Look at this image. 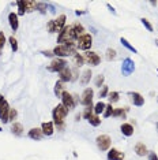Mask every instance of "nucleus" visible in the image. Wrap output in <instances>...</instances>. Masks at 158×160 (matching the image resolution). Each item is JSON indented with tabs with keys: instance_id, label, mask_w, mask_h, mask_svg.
Instances as JSON below:
<instances>
[{
	"instance_id": "nucleus-1",
	"label": "nucleus",
	"mask_w": 158,
	"mask_h": 160,
	"mask_svg": "<svg viewBox=\"0 0 158 160\" xmlns=\"http://www.w3.org/2000/svg\"><path fill=\"white\" fill-rule=\"evenodd\" d=\"M68 110L64 107L63 104H57L52 111V118H53V124L56 126V129L59 132H63L65 129V123H64V118L67 116Z\"/></svg>"
},
{
	"instance_id": "nucleus-2",
	"label": "nucleus",
	"mask_w": 158,
	"mask_h": 160,
	"mask_svg": "<svg viewBox=\"0 0 158 160\" xmlns=\"http://www.w3.org/2000/svg\"><path fill=\"white\" fill-rule=\"evenodd\" d=\"M65 19H67V17H65L64 14H61V15H59L56 19L49 21L48 22V30H49V33H59V32L65 26Z\"/></svg>"
},
{
	"instance_id": "nucleus-3",
	"label": "nucleus",
	"mask_w": 158,
	"mask_h": 160,
	"mask_svg": "<svg viewBox=\"0 0 158 160\" xmlns=\"http://www.w3.org/2000/svg\"><path fill=\"white\" fill-rule=\"evenodd\" d=\"M69 41H77V40H75V37H74V33H72V30H71V26H69V25L68 26L65 25V26L59 32L57 43L59 44H65V43H69Z\"/></svg>"
},
{
	"instance_id": "nucleus-4",
	"label": "nucleus",
	"mask_w": 158,
	"mask_h": 160,
	"mask_svg": "<svg viewBox=\"0 0 158 160\" xmlns=\"http://www.w3.org/2000/svg\"><path fill=\"white\" fill-rule=\"evenodd\" d=\"M53 53H55L57 57H61V59H64V57H68L71 55H75L77 53V49H72V48H69L67 45H64V44H57L55 48H53Z\"/></svg>"
},
{
	"instance_id": "nucleus-5",
	"label": "nucleus",
	"mask_w": 158,
	"mask_h": 160,
	"mask_svg": "<svg viewBox=\"0 0 158 160\" xmlns=\"http://www.w3.org/2000/svg\"><path fill=\"white\" fill-rule=\"evenodd\" d=\"M67 60L65 59H61V57H56V59H53L52 62H50V65L46 67V70L50 73H60L63 69H65L67 67Z\"/></svg>"
},
{
	"instance_id": "nucleus-6",
	"label": "nucleus",
	"mask_w": 158,
	"mask_h": 160,
	"mask_svg": "<svg viewBox=\"0 0 158 160\" xmlns=\"http://www.w3.org/2000/svg\"><path fill=\"white\" fill-rule=\"evenodd\" d=\"M91 45H93V37L87 33H85L82 37H79L77 41V47L82 51H86V52L91 48Z\"/></svg>"
},
{
	"instance_id": "nucleus-7",
	"label": "nucleus",
	"mask_w": 158,
	"mask_h": 160,
	"mask_svg": "<svg viewBox=\"0 0 158 160\" xmlns=\"http://www.w3.org/2000/svg\"><path fill=\"white\" fill-rule=\"evenodd\" d=\"M96 142H97V146L101 149V151H108L110 148V144H112V140L108 134H101L96 138Z\"/></svg>"
},
{
	"instance_id": "nucleus-8",
	"label": "nucleus",
	"mask_w": 158,
	"mask_h": 160,
	"mask_svg": "<svg viewBox=\"0 0 158 160\" xmlns=\"http://www.w3.org/2000/svg\"><path fill=\"white\" fill-rule=\"evenodd\" d=\"M135 71V63L132 59H129V57H125L124 60H123V65H121V73L124 77H128L131 75L132 73Z\"/></svg>"
},
{
	"instance_id": "nucleus-9",
	"label": "nucleus",
	"mask_w": 158,
	"mask_h": 160,
	"mask_svg": "<svg viewBox=\"0 0 158 160\" xmlns=\"http://www.w3.org/2000/svg\"><path fill=\"white\" fill-rule=\"evenodd\" d=\"M93 97H94V91L91 88H86L82 93V99L81 103L85 105V107H89V105H93Z\"/></svg>"
},
{
	"instance_id": "nucleus-10",
	"label": "nucleus",
	"mask_w": 158,
	"mask_h": 160,
	"mask_svg": "<svg viewBox=\"0 0 158 160\" xmlns=\"http://www.w3.org/2000/svg\"><path fill=\"white\" fill-rule=\"evenodd\" d=\"M85 62H87L90 66H98L101 63V57L97 52H93V51H87L85 53Z\"/></svg>"
},
{
	"instance_id": "nucleus-11",
	"label": "nucleus",
	"mask_w": 158,
	"mask_h": 160,
	"mask_svg": "<svg viewBox=\"0 0 158 160\" xmlns=\"http://www.w3.org/2000/svg\"><path fill=\"white\" fill-rule=\"evenodd\" d=\"M61 104L64 105L65 108L69 111V110H72V108L75 107V101H74V97H72V95L71 93H68L67 91H64L63 92V95H61Z\"/></svg>"
},
{
	"instance_id": "nucleus-12",
	"label": "nucleus",
	"mask_w": 158,
	"mask_h": 160,
	"mask_svg": "<svg viewBox=\"0 0 158 160\" xmlns=\"http://www.w3.org/2000/svg\"><path fill=\"white\" fill-rule=\"evenodd\" d=\"M71 30H72V33H74V37H75V40H77V41H78L79 37H82L85 34L83 25L79 23V22H74V23L71 25Z\"/></svg>"
},
{
	"instance_id": "nucleus-13",
	"label": "nucleus",
	"mask_w": 158,
	"mask_h": 160,
	"mask_svg": "<svg viewBox=\"0 0 158 160\" xmlns=\"http://www.w3.org/2000/svg\"><path fill=\"white\" fill-rule=\"evenodd\" d=\"M8 114H10V105L4 100V103L0 107V120L3 123H8Z\"/></svg>"
},
{
	"instance_id": "nucleus-14",
	"label": "nucleus",
	"mask_w": 158,
	"mask_h": 160,
	"mask_svg": "<svg viewBox=\"0 0 158 160\" xmlns=\"http://www.w3.org/2000/svg\"><path fill=\"white\" fill-rule=\"evenodd\" d=\"M128 95L131 96V101H132V104L134 105H136V107H142V105L144 104V97L140 93H138V92H129Z\"/></svg>"
},
{
	"instance_id": "nucleus-15",
	"label": "nucleus",
	"mask_w": 158,
	"mask_h": 160,
	"mask_svg": "<svg viewBox=\"0 0 158 160\" xmlns=\"http://www.w3.org/2000/svg\"><path fill=\"white\" fill-rule=\"evenodd\" d=\"M41 130H42V134L46 137H50L53 133H55V124L53 122H44L41 124Z\"/></svg>"
},
{
	"instance_id": "nucleus-16",
	"label": "nucleus",
	"mask_w": 158,
	"mask_h": 160,
	"mask_svg": "<svg viewBox=\"0 0 158 160\" xmlns=\"http://www.w3.org/2000/svg\"><path fill=\"white\" fill-rule=\"evenodd\" d=\"M59 75H60V81L64 84V82H69V81H72V71H71V69L67 66L65 69H63L59 73Z\"/></svg>"
},
{
	"instance_id": "nucleus-17",
	"label": "nucleus",
	"mask_w": 158,
	"mask_h": 160,
	"mask_svg": "<svg viewBox=\"0 0 158 160\" xmlns=\"http://www.w3.org/2000/svg\"><path fill=\"white\" fill-rule=\"evenodd\" d=\"M106 159L108 160H123L124 159V153L120 152L119 149H116V148H112L108 152V155H106Z\"/></svg>"
},
{
	"instance_id": "nucleus-18",
	"label": "nucleus",
	"mask_w": 158,
	"mask_h": 160,
	"mask_svg": "<svg viewBox=\"0 0 158 160\" xmlns=\"http://www.w3.org/2000/svg\"><path fill=\"white\" fill-rule=\"evenodd\" d=\"M8 23H10V27L12 29V32H17L18 27H19L18 14H15V12H10V14H8Z\"/></svg>"
},
{
	"instance_id": "nucleus-19",
	"label": "nucleus",
	"mask_w": 158,
	"mask_h": 160,
	"mask_svg": "<svg viewBox=\"0 0 158 160\" xmlns=\"http://www.w3.org/2000/svg\"><path fill=\"white\" fill-rule=\"evenodd\" d=\"M29 138H31V140H36V141H40L41 138H42V130L41 129H38V127H33V129H30L29 130Z\"/></svg>"
},
{
	"instance_id": "nucleus-20",
	"label": "nucleus",
	"mask_w": 158,
	"mask_h": 160,
	"mask_svg": "<svg viewBox=\"0 0 158 160\" xmlns=\"http://www.w3.org/2000/svg\"><path fill=\"white\" fill-rule=\"evenodd\" d=\"M134 151H135V153H136L138 156H140V158H142V156L148 155V151H147L146 145H144L143 142H136V144H135Z\"/></svg>"
},
{
	"instance_id": "nucleus-21",
	"label": "nucleus",
	"mask_w": 158,
	"mask_h": 160,
	"mask_svg": "<svg viewBox=\"0 0 158 160\" xmlns=\"http://www.w3.org/2000/svg\"><path fill=\"white\" fill-rule=\"evenodd\" d=\"M120 130H121L123 136H125V137H131L134 134V126L131 123H123Z\"/></svg>"
},
{
	"instance_id": "nucleus-22",
	"label": "nucleus",
	"mask_w": 158,
	"mask_h": 160,
	"mask_svg": "<svg viewBox=\"0 0 158 160\" xmlns=\"http://www.w3.org/2000/svg\"><path fill=\"white\" fill-rule=\"evenodd\" d=\"M91 75H93L91 70H90V69H86L83 73H82V77H81V84H82V85H87V84H90Z\"/></svg>"
},
{
	"instance_id": "nucleus-23",
	"label": "nucleus",
	"mask_w": 158,
	"mask_h": 160,
	"mask_svg": "<svg viewBox=\"0 0 158 160\" xmlns=\"http://www.w3.org/2000/svg\"><path fill=\"white\" fill-rule=\"evenodd\" d=\"M11 133L14 134V136H22V133H23V126H22V123L19 122H14L11 124Z\"/></svg>"
},
{
	"instance_id": "nucleus-24",
	"label": "nucleus",
	"mask_w": 158,
	"mask_h": 160,
	"mask_svg": "<svg viewBox=\"0 0 158 160\" xmlns=\"http://www.w3.org/2000/svg\"><path fill=\"white\" fill-rule=\"evenodd\" d=\"M127 112H128V108H127V107H124V108H115V111H113V115H112V116L125 119V115H127Z\"/></svg>"
},
{
	"instance_id": "nucleus-25",
	"label": "nucleus",
	"mask_w": 158,
	"mask_h": 160,
	"mask_svg": "<svg viewBox=\"0 0 158 160\" xmlns=\"http://www.w3.org/2000/svg\"><path fill=\"white\" fill-rule=\"evenodd\" d=\"M63 92H64V86H63V82L59 79V81L55 84V95H56V97H61Z\"/></svg>"
},
{
	"instance_id": "nucleus-26",
	"label": "nucleus",
	"mask_w": 158,
	"mask_h": 160,
	"mask_svg": "<svg viewBox=\"0 0 158 160\" xmlns=\"http://www.w3.org/2000/svg\"><path fill=\"white\" fill-rule=\"evenodd\" d=\"M105 107H106L105 103H102V101H98V103L94 105V115L104 114V111H105Z\"/></svg>"
},
{
	"instance_id": "nucleus-27",
	"label": "nucleus",
	"mask_w": 158,
	"mask_h": 160,
	"mask_svg": "<svg viewBox=\"0 0 158 160\" xmlns=\"http://www.w3.org/2000/svg\"><path fill=\"white\" fill-rule=\"evenodd\" d=\"M120 43L123 44V47H125V48H127L128 51H131V52H134V53H138V49H136V48H135L134 45H131V44H129V43H128L127 40H125L124 37H121V38H120Z\"/></svg>"
},
{
	"instance_id": "nucleus-28",
	"label": "nucleus",
	"mask_w": 158,
	"mask_h": 160,
	"mask_svg": "<svg viewBox=\"0 0 158 160\" xmlns=\"http://www.w3.org/2000/svg\"><path fill=\"white\" fill-rule=\"evenodd\" d=\"M74 63L77 67H82L85 65V57L81 55V53H75L74 55Z\"/></svg>"
},
{
	"instance_id": "nucleus-29",
	"label": "nucleus",
	"mask_w": 158,
	"mask_h": 160,
	"mask_svg": "<svg viewBox=\"0 0 158 160\" xmlns=\"http://www.w3.org/2000/svg\"><path fill=\"white\" fill-rule=\"evenodd\" d=\"M82 115H83L85 119L89 120V118H90V116H93V115H94V105H89V107H86Z\"/></svg>"
},
{
	"instance_id": "nucleus-30",
	"label": "nucleus",
	"mask_w": 158,
	"mask_h": 160,
	"mask_svg": "<svg viewBox=\"0 0 158 160\" xmlns=\"http://www.w3.org/2000/svg\"><path fill=\"white\" fill-rule=\"evenodd\" d=\"M108 99H109V104L117 103L119 99H120V93H119V92H109Z\"/></svg>"
},
{
	"instance_id": "nucleus-31",
	"label": "nucleus",
	"mask_w": 158,
	"mask_h": 160,
	"mask_svg": "<svg viewBox=\"0 0 158 160\" xmlns=\"http://www.w3.org/2000/svg\"><path fill=\"white\" fill-rule=\"evenodd\" d=\"M37 2H31V0H25V7H26V12H31L36 10Z\"/></svg>"
},
{
	"instance_id": "nucleus-32",
	"label": "nucleus",
	"mask_w": 158,
	"mask_h": 160,
	"mask_svg": "<svg viewBox=\"0 0 158 160\" xmlns=\"http://www.w3.org/2000/svg\"><path fill=\"white\" fill-rule=\"evenodd\" d=\"M116 56H117V52H116V49H113V48H108V49H106L105 57H106L108 60H115Z\"/></svg>"
},
{
	"instance_id": "nucleus-33",
	"label": "nucleus",
	"mask_w": 158,
	"mask_h": 160,
	"mask_svg": "<svg viewBox=\"0 0 158 160\" xmlns=\"http://www.w3.org/2000/svg\"><path fill=\"white\" fill-rule=\"evenodd\" d=\"M89 123L91 124V126H94V127L100 126L101 124V118L98 116V115H93V116L89 118Z\"/></svg>"
},
{
	"instance_id": "nucleus-34",
	"label": "nucleus",
	"mask_w": 158,
	"mask_h": 160,
	"mask_svg": "<svg viewBox=\"0 0 158 160\" xmlns=\"http://www.w3.org/2000/svg\"><path fill=\"white\" fill-rule=\"evenodd\" d=\"M46 8H48V3H42V2H37L36 10H38L41 14H46Z\"/></svg>"
},
{
	"instance_id": "nucleus-35",
	"label": "nucleus",
	"mask_w": 158,
	"mask_h": 160,
	"mask_svg": "<svg viewBox=\"0 0 158 160\" xmlns=\"http://www.w3.org/2000/svg\"><path fill=\"white\" fill-rule=\"evenodd\" d=\"M104 82H105V77H104L102 74L97 75L96 79H94V85L98 86V88H102V86H104Z\"/></svg>"
},
{
	"instance_id": "nucleus-36",
	"label": "nucleus",
	"mask_w": 158,
	"mask_h": 160,
	"mask_svg": "<svg viewBox=\"0 0 158 160\" xmlns=\"http://www.w3.org/2000/svg\"><path fill=\"white\" fill-rule=\"evenodd\" d=\"M113 111H115V108H113L112 104H106L105 107V111H104V118H109L113 115Z\"/></svg>"
},
{
	"instance_id": "nucleus-37",
	"label": "nucleus",
	"mask_w": 158,
	"mask_h": 160,
	"mask_svg": "<svg viewBox=\"0 0 158 160\" xmlns=\"http://www.w3.org/2000/svg\"><path fill=\"white\" fill-rule=\"evenodd\" d=\"M17 6H18V15H25V12H26V7H25V0H19V2H17Z\"/></svg>"
},
{
	"instance_id": "nucleus-38",
	"label": "nucleus",
	"mask_w": 158,
	"mask_h": 160,
	"mask_svg": "<svg viewBox=\"0 0 158 160\" xmlns=\"http://www.w3.org/2000/svg\"><path fill=\"white\" fill-rule=\"evenodd\" d=\"M8 43H10V45H11V49L14 51V52H17V51H18V41H17V38H15L14 36H11L10 38H8Z\"/></svg>"
},
{
	"instance_id": "nucleus-39",
	"label": "nucleus",
	"mask_w": 158,
	"mask_h": 160,
	"mask_svg": "<svg viewBox=\"0 0 158 160\" xmlns=\"http://www.w3.org/2000/svg\"><path fill=\"white\" fill-rule=\"evenodd\" d=\"M17 116H18V111L15 110V108H10V114H8V122L14 123V120L17 119Z\"/></svg>"
},
{
	"instance_id": "nucleus-40",
	"label": "nucleus",
	"mask_w": 158,
	"mask_h": 160,
	"mask_svg": "<svg viewBox=\"0 0 158 160\" xmlns=\"http://www.w3.org/2000/svg\"><path fill=\"white\" fill-rule=\"evenodd\" d=\"M108 95H109V88H108L106 85H104L102 88H101V91H100V97H101V99L108 97Z\"/></svg>"
},
{
	"instance_id": "nucleus-41",
	"label": "nucleus",
	"mask_w": 158,
	"mask_h": 160,
	"mask_svg": "<svg viewBox=\"0 0 158 160\" xmlns=\"http://www.w3.org/2000/svg\"><path fill=\"white\" fill-rule=\"evenodd\" d=\"M140 22H142V25H143V26L146 27L148 32H153V25H151L150 22H148L147 19H146V18H142V19H140Z\"/></svg>"
},
{
	"instance_id": "nucleus-42",
	"label": "nucleus",
	"mask_w": 158,
	"mask_h": 160,
	"mask_svg": "<svg viewBox=\"0 0 158 160\" xmlns=\"http://www.w3.org/2000/svg\"><path fill=\"white\" fill-rule=\"evenodd\" d=\"M4 44H6V36H4V33H3V32H0V51L3 49Z\"/></svg>"
},
{
	"instance_id": "nucleus-43",
	"label": "nucleus",
	"mask_w": 158,
	"mask_h": 160,
	"mask_svg": "<svg viewBox=\"0 0 158 160\" xmlns=\"http://www.w3.org/2000/svg\"><path fill=\"white\" fill-rule=\"evenodd\" d=\"M71 71H72V81H75V79L78 78V67H75V69H71Z\"/></svg>"
},
{
	"instance_id": "nucleus-44",
	"label": "nucleus",
	"mask_w": 158,
	"mask_h": 160,
	"mask_svg": "<svg viewBox=\"0 0 158 160\" xmlns=\"http://www.w3.org/2000/svg\"><path fill=\"white\" fill-rule=\"evenodd\" d=\"M148 160H158V156L156 152H148Z\"/></svg>"
},
{
	"instance_id": "nucleus-45",
	"label": "nucleus",
	"mask_w": 158,
	"mask_h": 160,
	"mask_svg": "<svg viewBox=\"0 0 158 160\" xmlns=\"http://www.w3.org/2000/svg\"><path fill=\"white\" fill-rule=\"evenodd\" d=\"M41 53H42L44 56H46V57H52L53 55H55V53H53V51H42Z\"/></svg>"
},
{
	"instance_id": "nucleus-46",
	"label": "nucleus",
	"mask_w": 158,
	"mask_h": 160,
	"mask_svg": "<svg viewBox=\"0 0 158 160\" xmlns=\"http://www.w3.org/2000/svg\"><path fill=\"white\" fill-rule=\"evenodd\" d=\"M106 7H108V8L110 10V11H112V12H113V14H115V15H116V10H115V8H113V7H112V6H110V4H109V3H106Z\"/></svg>"
},
{
	"instance_id": "nucleus-47",
	"label": "nucleus",
	"mask_w": 158,
	"mask_h": 160,
	"mask_svg": "<svg viewBox=\"0 0 158 160\" xmlns=\"http://www.w3.org/2000/svg\"><path fill=\"white\" fill-rule=\"evenodd\" d=\"M48 7L50 8V12H52V14H55V12H56V11H55V7H53L52 4H49V3H48Z\"/></svg>"
},
{
	"instance_id": "nucleus-48",
	"label": "nucleus",
	"mask_w": 158,
	"mask_h": 160,
	"mask_svg": "<svg viewBox=\"0 0 158 160\" xmlns=\"http://www.w3.org/2000/svg\"><path fill=\"white\" fill-rule=\"evenodd\" d=\"M75 14L77 15H83V14H86V11H75Z\"/></svg>"
},
{
	"instance_id": "nucleus-49",
	"label": "nucleus",
	"mask_w": 158,
	"mask_h": 160,
	"mask_svg": "<svg viewBox=\"0 0 158 160\" xmlns=\"http://www.w3.org/2000/svg\"><path fill=\"white\" fill-rule=\"evenodd\" d=\"M75 120H77V122L78 120H81V115H77V116H75Z\"/></svg>"
},
{
	"instance_id": "nucleus-50",
	"label": "nucleus",
	"mask_w": 158,
	"mask_h": 160,
	"mask_svg": "<svg viewBox=\"0 0 158 160\" xmlns=\"http://www.w3.org/2000/svg\"><path fill=\"white\" fill-rule=\"evenodd\" d=\"M150 4H151V6H157L158 3H157V2H150Z\"/></svg>"
},
{
	"instance_id": "nucleus-51",
	"label": "nucleus",
	"mask_w": 158,
	"mask_h": 160,
	"mask_svg": "<svg viewBox=\"0 0 158 160\" xmlns=\"http://www.w3.org/2000/svg\"><path fill=\"white\" fill-rule=\"evenodd\" d=\"M154 43H156V45L158 47V40H156V41H154Z\"/></svg>"
},
{
	"instance_id": "nucleus-52",
	"label": "nucleus",
	"mask_w": 158,
	"mask_h": 160,
	"mask_svg": "<svg viewBox=\"0 0 158 160\" xmlns=\"http://www.w3.org/2000/svg\"><path fill=\"white\" fill-rule=\"evenodd\" d=\"M157 74H158V69H157Z\"/></svg>"
},
{
	"instance_id": "nucleus-53",
	"label": "nucleus",
	"mask_w": 158,
	"mask_h": 160,
	"mask_svg": "<svg viewBox=\"0 0 158 160\" xmlns=\"http://www.w3.org/2000/svg\"><path fill=\"white\" fill-rule=\"evenodd\" d=\"M0 132H2V127H0Z\"/></svg>"
},
{
	"instance_id": "nucleus-54",
	"label": "nucleus",
	"mask_w": 158,
	"mask_h": 160,
	"mask_svg": "<svg viewBox=\"0 0 158 160\" xmlns=\"http://www.w3.org/2000/svg\"><path fill=\"white\" fill-rule=\"evenodd\" d=\"M157 101H158V97H157Z\"/></svg>"
}]
</instances>
